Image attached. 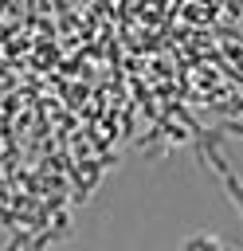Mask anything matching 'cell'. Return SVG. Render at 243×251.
<instances>
[{
  "instance_id": "cell-2",
  "label": "cell",
  "mask_w": 243,
  "mask_h": 251,
  "mask_svg": "<svg viewBox=\"0 0 243 251\" xmlns=\"http://www.w3.org/2000/svg\"><path fill=\"white\" fill-rule=\"evenodd\" d=\"M184 251H219V239L216 235H188Z\"/></svg>"
},
{
  "instance_id": "cell-1",
  "label": "cell",
  "mask_w": 243,
  "mask_h": 251,
  "mask_svg": "<svg viewBox=\"0 0 243 251\" xmlns=\"http://www.w3.org/2000/svg\"><path fill=\"white\" fill-rule=\"evenodd\" d=\"M219 176H223V188H227V196L235 200V208H239V216H243V184H239V176H235L231 169H223Z\"/></svg>"
},
{
  "instance_id": "cell-3",
  "label": "cell",
  "mask_w": 243,
  "mask_h": 251,
  "mask_svg": "<svg viewBox=\"0 0 243 251\" xmlns=\"http://www.w3.org/2000/svg\"><path fill=\"white\" fill-rule=\"evenodd\" d=\"M24 243H27V231H16V235H12V243H8V251H20Z\"/></svg>"
}]
</instances>
